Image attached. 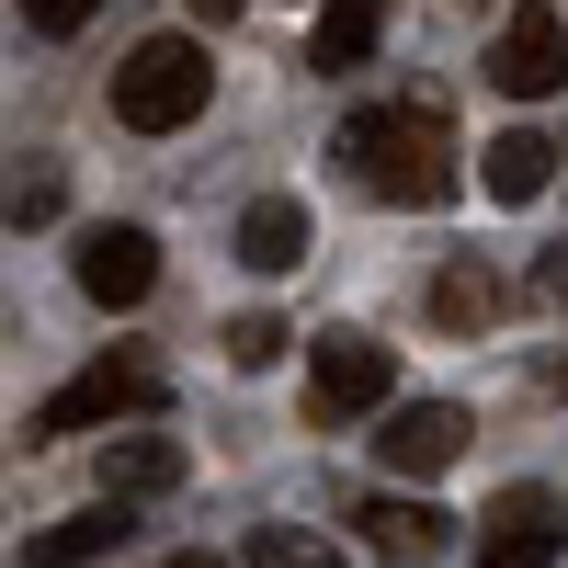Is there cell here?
I'll return each instance as SVG.
<instances>
[{
  "label": "cell",
  "instance_id": "obj_1",
  "mask_svg": "<svg viewBox=\"0 0 568 568\" xmlns=\"http://www.w3.org/2000/svg\"><path fill=\"white\" fill-rule=\"evenodd\" d=\"M342 160L364 194H387V205H455V125L433 103H364L342 114Z\"/></svg>",
  "mask_w": 568,
  "mask_h": 568
},
{
  "label": "cell",
  "instance_id": "obj_2",
  "mask_svg": "<svg viewBox=\"0 0 568 568\" xmlns=\"http://www.w3.org/2000/svg\"><path fill=\"white\" fill-rule=\"evenodd\" d=\"M205 91H216L205 45H194V34H149V45H125V69H114V125L171 136V125L205 114Z\"/></svg>",
  "mask_w": 568,
  "mask_h": 568
},
{
  "label": "cell",
  "instance_id": "obj_3",
  "mask_svg": "<svg viewBox=\"0 0 568 568\" xmlns=\"http://www.w3.org/2000/svg\"><path fill=\"white\" fill-rule=\"evenodd\" d=\"M160 409V364L149 353H103V364H80L58 398L34 409V444H58V433H103V420H149Z\"/></svg>",
  "mask_w": 568,
  "mask_h": 568
},
{
  "label": "cell",
  "instance_id": "obj_4",
  "mask_svg": "<svg viewBox=\"0 0 568 568\" xmlns=\"http://www.w3.org/2000/svg\"><path fill=\"white\" fill-rule=\"evenodd\" d=\"M307 420H387V342L375 329H318L307 353Z\"/></svg>",
  "mask_w": 568,
  "mask_h": 568
},
{
  "label": "cell",
  "instance_id": "obj_5",
  "mask_svg": "<svg viewBox=\"0 0 568 568\" xmlns=\"http://www.w3.org/2000/svg\"><path fill=\"white\" fill-rule=\"evenodd\" d=\"M489 80L511 91V103H546V91H568V12H557V0H524V12L500 23Z\"/></svg>",
  "mask_w": 568,
  "mask_h": 568
},
{
  "label": "cell",
  "instance_id": "obj_6",
  "mask_svg": "<svg viewBox=\"0 0 568 568\" xmlns=\"http://www.w3.org/2000/svg\"><path fill=\"white\" fill-rule=\"evenodd\" d=\"M375 455H387L398 478H444V466L466 455V409H455V398H387Z\"/></svg>",
  "mask_w": 568,
  "mask_h": 568
},
{
  "label": "cell",
  "instance_id": "obj_7",
  "mask_svg": "<svg viewBox=\"0 0 568 568\" xmlns=\"http://www.w3.org/2000/svg\"><path fill=\"white\" fill-rule=\"evenodd\" d=\"M568 546V511L546 489H500V511L478 524V568H557Z\"/></svg>",
  "mask_w": 568,
  "mask_h": 568
},
{
  "label": "cell",
  "instance_id": "obj_8",
  "mask_svg": "<svg viewBox=\"0 0 568 568\" xmlns=\"http://www.w3.org/2000/svg\"><path fill=\"white\" fill-rule=\"evenodd\" d=\"M160 284V240L149 227H80V296L91 307H136Z\"/></svg>",
  "mask_w": 568,
  "mask_h": 568
},
{
  "label": "cell",
  "instance_id": "obj_9",
  "mask_svg": "<svg viewBox=\"0 0 568 568\" xmlns=\"http://www.w3.org/2000/svg\"><path fill=\"white\" fill-rule=\"evenodd\" d=\"M478 182H489L500 205H535L546 182H557V136H535V125H511V136H489V149H478Z\"/></svg>",
  "mask_w": 568,
  "mask_h": 568
},
{
  "label": "cell",
  "instance_id": "obj_10",
  "mask_svg": "<svg viewBox=\"0 0 568 568\" xmlns=\"http://www.w3.org/2000/svg\"><path fill=\"white\" fill-rule=\"evenodd\" d=\"M353 524H364V546H375V557H398V568H420V557H444V546H455L433 500H364Z\"/></svg>",
  "mask_w": 568,
  "mask_h": 568
},
{
  "label": "cell",
  "instance_id": "obj_11",
  "mask_svg": "<svg viewBox=\"0 0 568 568\" xmlns=\"http://www.w3.org/2000/svg\"><path fill=\"white\" fill-rule=\"evenodd\" d=\"M307 240H318V227H307V205H296V194H262V205L240 216V262H251V273H296V262H307Z\"/></svg>",
  "mask_w": 568,
  "mask_h": 568
},
{
  "label": "cell",
  "instance_id": "obj_12",
  "mask_svg": "<svg viewBox=\"0 0 568 568\" xmlns=\"http://www.w3.org/2000/svg\"><path fill=\"white\" fill-rule=\"evenodd\" d=\"M387 45V0H318V34H307V69H364Z\"/></svg>",
  "mask_w": 568,
  "mask_h": 568
},
{
  "label": "cell",
  "instance_id": "obj_13",
  "mask_svg": "<svg viewBox=\"0 0 568 568\" xmlns=\"http://www.w3.org/2000/svg\"><path fill=\"white\" fill-rule=\"evenodd\" d=\"M182 478V444H160V433H114L103 444V500H160Z\"/></svg>",
  "mask_w": 568,
  "mask_h": 568
},
{
  "label": "cell",
  "instance_id": "obj_14",
  "mask_svg": "<svg viewBox=\"0 0 568 568\" xmlns=\"http://www.w3.org/2000/svg\"><path fill=\"white\" fill-rule=\"evenodd\" d=\"M136 524H125V500H91V511H69V524H45L34 535V568H80V557H114Z\"/></svg>",
  "mask_w": 568,
  "mask_h": 568
},
{
  "label": "cell",
  "instance_id": "obj_15",
  "mask_svg": "<svg viewBox=\"0 0 568 568\" xmlns=\"http://www.w3.org/2000/svg\"><path fill=\"white\" fill-rule=\"evenodd\" d=\"M433 318H444V329H489V318H500V273H489L478 251H455V262L433 273Z\"/></svg>",
  "mask_w": 568,
  "mask_h": 568
},
{
  "label": "cell",
  "instance_id": "obj_16",
  "mask_svg": "<svg viewBox=\"0 0 568 568\" xmlns=\"http://www.w3.org/2000/svg\"><path fill=\"white\" fill-rule=\"evenodd\" d=\"M69 205V182H58V160H23V171H0V227H45Z\"/></svg>",
  "mask_w": 568,
  "mask_h": 568
},
{
  "label": "cell",
  "instance_id": "obj_17",
  "mask_svg": "<svg viewBox=\"0 0 568 568\" xmlns=\"http://www.w3.org/2000/svg\"><path fill=\"white\" fill-rule=\"evenodd\" d=\"M284 342H296V329H284V318H227V364H240V375H262V364H284Z\"/></svg>",
  "mask_w": 568,
  "mask_h": 568
},
{
  "label": "cell",
  "instance_id": "obj_18",
  "mask_svg": "<svg viewBox=\"0 0 568 568\" xmlns=\"http://www.w3.org/2000/svg\"><path fill=\"white\" fill-rule=\"evenodd\" d=\"M251 568H342V557H329L318 535H296V524H262L251 535Z\"/></svg>",
  "mask_w": 568,
  "mask_h": 568
},
{
  "label": "cell",
  "instance_id": "obj_19",
  "mask_svg": "<svg viewBox=\"0 0 568 568\" xmlns=\"http://www.w3.org/2000/svg\"><path fill=\"white\" fill-rule=\"evenodd\" d=\"M91 12H103V0H23V23H34V34H80Z\"/></svg>",
  "mask_w": 568,
  "mask_h": 568
},
{
  "label": "cell",
  "instance_id": "obj_20",
  "mask_svg": "<svg viewBox=\"0 0 568 568\" xmlns=\"http://www.w3.org/2000/svg\"><path fill=\"white\" fill-rule=\"evenodd\" d=\"M182 12H194V23H240L251 0H182Z\"/></svg>",
  "mask_w": 568,
  "mask_h": 568
},
{
  "label": "cell",
  "instance_id": "obj_21",
  "mask_svg": "<svg viewBox=\"0 0 568 568\" xmlns=\"http://www.w3.org/2000/svg\"><path fill=\"white\" fill-rule=\"evenodd\" d=\"M171 568H227V557H171Z\"/></svg>",
  "mask_w": 568,
  "mask_h": 568
},
{
  "label": "cell",
  "instance_id": "obj_22",
  "mask_svg": "<svg viewBox=\"0 0 568 568\" xmlns=\"http://www.w3.org/2000/svg\"><path fill=\"white\" fill-rule=\"evenodd\" d=\"M557 171H568V149H557Z\"/></svg>",
  "mask_w": 568,
  "mask_h": 568
},
{
  "label": "cell",
  "instance_id": "obj_23",
  "mask_svg": "<svg viewBox=\"0 0 568 568\" xmlns=\"http://www.w3.org/2000/svg\"><path fill=\"white\" fill-rule=\"evenodd\" d=\"M557 375H568V364H557Z\"/></svg>",
  "mask_w": 568,
  "mask_h": 568
}]
</instances>
